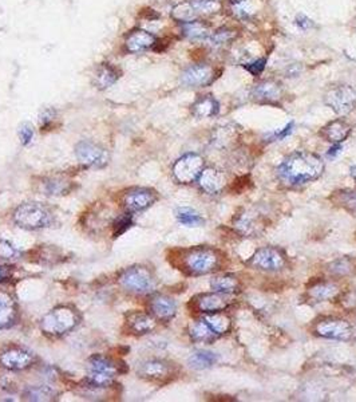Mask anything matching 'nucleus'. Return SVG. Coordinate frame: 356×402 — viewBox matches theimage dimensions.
<instances>
[{
    "label": "nucleus",
    "mask_w": 356,
    "mask_h": 402,
    "mask_svg": "<svg viewBox=\"0 0 356 402\" xmlns=\"http://www.w3.org/2000/svg\"><path fill=\"white\" fill-rule=\"evenodd\" d=\"M203 159L197 153H186L173 165V176L179 184H192L197 181L203 172Z\"/></svg>",
    "instance_id": "obj_6"
},
{
    "label": "nucleus",
    "mask_w": 356,
    "mask_h": 402,
    "mask_svg": "<svg viewBox=\"0 0 356 402\" xmlns=\"http://www.w3.org/2000/svg\"><path fill=\"white\" fill-rule=\"evenodd\" d=\"M170 375H172L170 364L162 359L146 361L138 369V375L149 381H164L168 377H170Z\"/></svg>",
    "instance_id": "obj_19"
},
{
    "label": "nucleus",
    "mask_w": 356,
    "mask_h": 402,
    "mask_svg": "<svg viewBox=\"0 0 356 402\" xmlns=\"http://www.w3.org/2000/svg\"><path fill=\"white\" fill-rule=\"evenodd\" d=\"M76 156L79 162L90 168H103L109 162L107 150L90 141H80L76 145Z\"/></svg>",
    "instance_id": "obj_11"
},
{
    "label": "nucleus",
    "mask_w": 356,
    "mask_h": 402,
    "mask_svg": "<svg viewBox=\"0 0 356 402\" xmlns=\"http://www.w3.org/2000/svg\"><path fill=\"white\" fill-rule=\"evenodd\" d=\"M351 177L356 181V166L351 168Z\"/></svg>",
    "instance_id": "obj_50"
},
{
    "label": "nucleus",
    "mask_w": 356,
    "mask_h": 402,
    "mask_svg": "<svg viewBox=\"0 0 356 402\" xmlns=\"http://www.w3.org/2000/svg\"><path fill=\"white\" fill-rule=\"evenodd\" d=\"M19 137H21V141H22V144H23L25 146L30 145V144L32 142V138H34V131H32V126H31V125H28V124L22 125V126H21V129H19Z\"/></svg>",
    "instance_id": "obj_44"
},
{
    "label": "nucleus",
    "mask_w": 356,
    "mask_h": 402,
    "mask_svg": "<svg viewBox=\"0 0 356 402\" xmlns=\"http://www.w3.org/2000/svg\"><path fill=\"white\" fill-rule=\"evenodd\" d=\"M237 35H238L237 30L232 27H220L214 32L210 34L208 41L213 47H223L232 43L237 38Z\"/></svg>",
    "instance_id": "obj_36"
},
{
    "label": "nucleus",
    "mask_w": 356,
    "mask_h": 402,
    "mask_svg": "<svg viewBox=\"0 0 356 402\" xmlns=\"http://www.w3.org/2000/svg\"><path fill=\"white\" fill-rule=\"evenodd\" d=\"M238 139V128L233 124H225L214 129L212 134V144L219 149L233 146Z\"/></svg>",
    "instance_id": "obj_24"
},
{
    "label": "nucleus",
    "mask_w": 356,
    "mask_h": 402,
    "mask_svg": "<svg viewBox=\"0 0 356 402\" xmlns=\"http://www.w3.org/2000/svg\"><path fill=\"white\" fill-rule=\"evenodd\" d=\"M223 255L210 247H193L185 249L181 256V268L192 276H201L219 271L223 266Z\"/></svg>",
    "instance_id": "obj_2"
},
{
    "label": "nucleus",
    "mask_w": 356,
    "mask_h": 402,
    "mask_svg": "<svg viewBox=\"0 0 356 402\" xmlns=\"http://www.w3.org/2000/svg\"><path fill=\"white\" fill-rule=\"evenodd\" d=\"M19 255V251L7 241H0V258L1 259H15Z\"/></svg>",
    "instance_id": "obj_41"
},
{
    "label": "nucleus",
    "mask_w": 356,
    "mask_h": 402,
    "mask_svg": "<svg viewBox=\"0 0 356 402\" xmlns=\"http://www.w3.org/2000/svg\"><path fill=\"white\" fill-rule=\"evenodd\" d=\"M254 102L263 105H276L282 98V85L275 80H263L251 90Z\"/></svg>",
    "instance_id": "obj_12"
},
{
    "label": "nucleus",
    "mask_w": 356,
    "mask_h": 402,
    "mask_svg": "<svg viewBox=\"0 0 356 402\" xmlns=\"http://www.w3.org/2000/svg\"><path fill=\"white\" fill-rule=\"evenodd\" d=\"M89 370L111 375L122 373L120 370V365H117V362H114L113 359L103 357V355H93L89 359Z\"/></svg>",
    "instance_id": "obj_31"
},
{
    "label": "nucleus",
    "mask_w": 356,
    "mask_h": 402,
    "mask_svg": "<svg viewBox=\"0 0 356 402\" xmlns=\"http://www.w3.org/2000/svg\"><path fill=\"white\" fill-rule=\"evenodd\" d=\"M157 43V36L142 28H134L126 35L125 49L129 53H144L153 49Z\"/></svg>",
    "instance_id": "obj_17"
},
{
    "label": "nucleus",
    "mask_w": 356,
    "mask_h": 402,
    "mask_svg": "<svg viewBox=\"0 0 356 402\" xmlns=\"http://www.w3.org/2000/svg\"><path fill=\"white\" fill-rule=\"evenodd\" d=\"M182 34L188 39L200 41V39H208L212 32H210V27L208 26L203 21L197 19V21H193L190 23L182 25Z\"/></svg>",
    "instance_id": "obj_35"
},
{
    "label": "nucleus",
    "mask_w": 356,
    "mask_h": 402,
    "mask_svg": "<svg viewBox=\"0 0 356 402\" xmlns=\"http://www.w3.org/2000/svg\"><path fill=\"white\" fill-rule=\"evenodd\" d=\"M210 286L216 293H221V294H236L240 291V282L233 275L216 276L212 279Z\"/></svg>",
    "instance_id": "obj_29"
},
{
    "label": "nucleus",
    "mask_w": 356,
    "mask_h": 402,
    "mask_svg": "<svg viewBox=\"0 0 356 402\" xmlns=\"http://www.w3.org/2000/svg\"><path fill=\"white\" fill-rule=\"evenodd\" d=\"M351 132H353V126L346 120L337 118L329 122L320 131V135L331 144H342L343 141L348 138Z\"/></svg>",
    "instance_id": "obj_20"
},
{
    "label": "nucleus",
    "mask_w": 356,
    "mask_h": 402,
    "mask_svg": "<svg viewBox=\"0 0 356 402\" xmlns=\"http://www.w3.org/2000/svg\"><path fill=\"white\" fill-rule=\"evenodd\" d=\"M248 265L256 269L261 271H280L287 265V256L285 254L276 247H263L257 249L251 259L248 260Z\"/></svg>",
    "instance_id": "obj_9"
},
{
    "label": "nucleus",
    "mask_w": 356,
    "mask_h": 402,
    "mask_svg": "<svg viewBox=\"0 0 356 402\" xmlns=\"http://www.w3.org/2000/svg\"><path fill=\"white\" fill-rule=\"evenodd\" d=\"M55 396L56 393L46 385L31 386L25 392V399L30 401H51Z\"/></svg>",
    "instance_id": "obj_37"
},
{
    "label": "nucleus",
    "mask_w": 356,
    "mask_h": 402,
    "mask_svg": "<svg viewBox=\"0 0 356 402\" xmlns=\"http://www.w3.org/2000/svg\"><path fill=\"white\" fill-rule=\"evenodd\" d=\"M353 266L350 263V260H346V259H342V260H337L335 263H332L330 271L332 273H339V275H347Z\"/></svg>",
    "instance_id": "obj_43"
},
{
    "label": "nucleus",
    "mask_w": 356,
    "mask_h": 402,
    "mask_svg": "<svg viewBox=\"0 0 356 402\" xmlns=\"http://www.w3.org/2000/svg\"><path fill=\"white\" fill-rule=\"evenodd\" d=\"M120 283L130 293L145 294L152 291L154 287V278L148 268L135 266L124 271V273L120 278Z\"/></svg>",
    "instance_id": "obj_7"
},
{
    "label": "nucleus",
    "mask_w": 356,
    "mask_h": 402,
    "mask_svg": "<svg viewBox=\"0 0 356 402\" xmlns=\"http://www.w3.org/2000/svg\"><path fill=\"white\" fill-rule=\"evenodd\" d=\"M199 186L205 193L217 194L224 190L228 184V176L225 172L216 168H203L200 177L197 179Z\"/></svg>",
    "instance_id": "obj_16"
},
{
    "label": "nucleus",
    "mask_w": 356,
    "mask_h": 402,
    "mask_svg": "<svg viewBox=\"0 0 356 402\" xmlns=\"http://www.w3.org/2000/svg\"><path fill=\"white\" fill-rule=\"evenodd\" d=\"M189 335H190L192 341L200 342V344H212L219 338V335L212 330V327L206 323L203 318L190 323Z\"/></svg>",
    "instance_id": "obj_26"
},
{
    "label": "nucleus",
    "mask_w": 356,
    "mask_h": 402,
    "mask_svg": "<svg viewBox=\"0 0 356 402\" xmlns=\"http://www.w3.org/2000/svg\"><path fill=\"white\" fill-rule=\"evenodd\" d=\"M14 269L10 266H0V283H7L12 278Z\"/></svg>",
    "instance_id": "obj_48"
},
{
    "label": "nucleus",
    "mask_w": 356,
    "mask_h": 402,
    "mask_svg": "<svg viewBox=\"0 0 356 402\" xmlns=\"http://www.w3.org/2000/svg\"><path fill=\"white\" fill-rule=\"evenodd\" d=\"M219 78L217 69L210 63H196L181 74V83L186 87H206Z\"/></svg>",
    "instance_id": "obj_8"
},
{
    "label": "nucleus",
    "mask_w": 356,
    "mask_h": 402,
    "mask_svg": "<svg viewBox=\"0 0 356 402\" xmlns=\"http://www.w3.org/2000/svg\"><path fill=\"white\" fill-rule=\"evenodd\" d=\"M308 294L315 302H327L339 295V287L330 282H320L313 284L308 290Z\"/></svg>",
    "instance_id": "obj_28"
},
{
    "label": "nucleus",
    "mask_w": 356,
    "mask_h": 402,
    "mask_svg": "<svg viewBox=\"0 0 356 402\" xmlns=\"http://www.w3.org/2000/svg\"><path fill=\"white\" fill-rule=\"evenodd\" d=\"M340 150H342V145H340V144H333L332 148H331L330 150L327 152V156H329V157H335V156L339 155Z\"/></svg>",
    "instance_id": "obj_49"
},
{
    "label": "nucleus",
    "mask_w": 356,
    "mask_h": 402,
    "mask_svg": "<svg viewBox=\"0 0 356 402\" xmlns=\"http://www.w3.org/2000/svg\"><path fill=\"white\" fill-rule=\"evenodd\" d=\"M331 200L350 214H356V190L340 189L332 193Z\"/></svg>",
    "instance_id": "obj_30"
},
{
    "label": "nucleus",
    "mask_w": 356,
    "mask_h": 402,
    "mask_svg": "<svg viewBox=\"0 0 356 402\" xmlns=\"http://www.w3.org/2000/svg\"><path fill=\"white\" fill-rule=\"evenodd\" d=\"M353 326L342 318H324L315 324V333L319 337L333 341H348L353 337Z\"/></svg>",
    "instance_id": "obj_10"
},
{
    "label": "nucleus",
    "mask_w": 356,
    "mask_h": 402,
    "mask_svg": "<svg viewBox=\"0 0 356 402\" xmlns=\"http://www.w3.org/2000/svg\"><path fill=\"white\" fill-rule=\"evenodd\" d=\"M295 25L299 27L300 30H309L311 27H313V22L304 15V14H299L295 19Z\"/></svg>",
    "instance_id": "obj_46"
},
{
    "label": "nucleus",
    "mask_w": 356,
    "mask_h": 402,
    "mask_svg": "<svg viewBox=\"0 0 356 402\" xmlns=\"http://www.w3.org/2000/svg\"><path fill=\"white\" fill-rule=\"evenodd\" d=\"M324 161L318 155L293 152L280 162L276 168V176L285 187H299L318 180L324 173Z\"/></svg>",
    "instance_id": "obj_1"
},
{
    "label": "nucleus",
    "mask_w": 356,
    "mask_h": 402,
    "mask_svg": "<svg viewBox=\"0 0 356 402\" xmlns=\"http://www.w3.org/2000/svg\"><path fill=\"white\" fill-rule=\"evenodd\" d=\"M203 320L212 327V330L220 337L230 331L232 328V320L229 318L228 314L224 311L213 313V314H205Z\"/></svg>",
    "instance_id": "obj_32"
},
{
    "label": "nucleus",
    "mask_w": 356,
    "mask_h": 402,
    "mask_svg": "<svg viewBox=\"0 0 356 402\" xmlns=\"http://www.w3.org/2000/svg\"><path fill=\"white\" fill-rule=\"evenodd\" d=\"M176 216H177L178 221L186 227H199L203 224L201 214L192 208H179L176 212Z\"/></svg>",
    "instance_id": "obj_39"
},
{
    "label": "nucleus",
    "mask_w": 356,
    "mask_h": 402,
    "mask_svg": "<svg viewBox=\"0 0 356 402\" xmlns=\"http://www.w3.org/2000/svg\"><path fill=\"white\" fill-rule=\"evenodd\" d=\"M199 15H214L223 10L221 0H189Z\"/></svg>",
    "instance_id": "obj_38"
},
{
    "label": "nucleus",
    "mask_w": 356,
    "mask_h": 402,
    "mask_svg": "<svg viewBox=\"0 0 356 402\" xmlns=\"http://www.w3.org/2000/svg\"><path fill=\"white\" fill-rule=\"evenodd\" d=\"M34 362V354L23 348H10L0 353V365L12 372L28 369Z\"/></svg>",
    "instance_id": "obj_13"
},
{
    "label": "nucleus",
    "mask_w": 356,
    "mask_h": 402,
    "mask_svg": "<svg viewBox=\"0 0 356 402\" xmlns=\"http://www.w3.org/2000/svg\"><path fill=\"white\" fill-rule=\"evenodd\" d=\"M157 201V194L152 189L148 188H137L127 192L124 197V204L127 212H140L145 211Z\"/></svg>",
    "instance_id": "obj_14"
},
{
    "label": "nucleus",
    "mask_w": 356,
    "mask_h": 402,
    "mask_svg": "<svg viewBox=\"0 0 356 402\" xmlns=\"http://www.w3.org/2000/svg\"><path fill=\"white\" fill-rule=\"evenodd\" d=\"M172 18L178 23L185 25V23H190L193 21H197L200 18V15L194 10V7L190 4V1H183V3H179L173 7Z\"/></svg>",
    "instance_id": "obj_33"
},
{
    "label": "nucleus",
    "mask_w": 356,
    "mask_h": 402,
    "mask_svg": "<svg viewBox=\"0 0 356 402\" xmlns=\"http://www.w3.org/2000/svg\"><path fill=\"white\" fill-rule=\"evenodd\" d=\"M151 311L159 321H170L177 314V304L166 295H155L151 300Z\"/></svg>",
    "instance_id": "obj_18"
},
{
    "label": "nucleus",
    "mask_w": 356,
    "mask_h": 402,
    "mask_svg": "<svg viewBox=\"0 0 356 402\" xmlns=\"http://www.w3.org/2000/svg\"><path fill=\"white\" fill-rule=\"evenodd\" d=\"M265 65H267V58H260V59H256V60L251 62V63L244 65V67H245L252 76H254V77H258V76L264 71Z\"/></svg>",
    "instance_id": "obj_42"
},
{
    "label": "nucleus",
    "mask_w": 356,
    "mask_h": 402,
    "mask_svg": "<svg viewBox=\"0 0 356 402\" xmlns=\"http://www.w3.org/2000/svg\"><path fill=\"white\" fill-rule=\"evenodd\" d=\"M55 114H56V111L54 109H46V110H43L42 114H41V118H39L41 126L42 128H46L49 124H51L54 121Z\"/></svg>",
    "instance_id": "obj_45"
},
{
    "label": "nucleus",
    "mask_w": 356,
    "mask_h": 402,
    "mask_svg": "<svg viewBox=\"0 0 356 402\" xmlns=\"http://www.w3.org/2000/svg\"><path fill=\"white\" fill-rule=\"evenodd\" d=\"M196 118H212L220 113V102L210 94L199 97L190 107Z\"/></svg>",
    "instance_id": "obj_23"
},
{
    "label": "nucleus",
    "mask_w": 356,
    "mask_h": 402,
    "mask_svg": "<svg viewBox=\"0 0 356 402\" xmlns=\"http://www.w3.org/2000/svg\"><path fill=\"white\" fill-rule=\"evenodd\" d=\"M292 131H293V122H289L284 129H281V131H278V132L272 133V141H274V139H282V138H285L287 135H289V134L292 133Z\"/></svg>",
    "instance_id": "obj_47"
},
{
    "label": "nucleus",
    "mask_w": 356,
    "mask_h": 402,
    "mask_svg": "<svg viewBox=\"0 0 356 402\" xmlns=\"http://www.w3.org/2000/svg\"><path fill=\"white\" fill-rule=\"evenodd\" d=\"M18 317V309L15 299L5 293L0 291V328H10L15 324Z\"/></svg>",
    "instance_id": "obj_22"
},
{
    "label": "nucleus",
    "mask_w": 356,
    "mask_h": 402,
    "mask_svg": "<svg viewBox=\"0 0 356 402\" xmlns=\"http://www.w3.org/2000/svg\"><path fill=\"white\" fill-rule=\"evenodd\" d=\"M79 315L73 307L60 306L51 310L41 321V328L45 334L59 337L71 331L79 323Z\"/></svg>",
    "instance_id": "obj_3"
},
{
    "label": "nucleus",
    "mask_w": 356,
    "mask_h": 402,
    "mask_svg": "<svg viewBox=\"0 0 356 402\" xmlns=\"http://www.w3.org/2000/svg\"><path fill=\"white\" fill-rule=\"evenodd\" d=\"M131 225H133V216L130 212L120 216L114 223V238H118L122 234H125Z\"/></svg>",
    "instance_id": "obj_40"
},
{
    "label": "nucleus",
    "mask_w": 356,
    "mask_h": 402,
    "mask_svg": "<svg viewBox=\"0 0 356 402\" xmlns=\"http://www.w3.org/2000/svg\"><path fill=\"white\" fill-rule=\"evenodd\" d=\"M120 77L121 73L115 66H113L111 63H102L96 70L94 83L100 90H106L120 80Z\"/></svg>",
    "instance_id": "obj_25"
},
{
    "label": "nucleus",
    "mask_w": 356,
    "mask_h": 402,
    "mask_svg": "<svg viewBox=\"0 0 356 402\" xmlns=\"http://www.w3.org/2000/svg\"><path fill=\"white\" fill-rule=\"evenodd\" d=\"M14 221L25 230H39L50 227L52 214L39 203H25L14 212Z\"/></svg>",
    "instance_id": "obj_5"
},
{
    "label": "nucleus",
    "mask_w": 356,
    "mask_h": 402,
    "mask_svg": "<svg viewBox=\"0 0 356 402\" xmlns=\"http://www.w3.org/2000/svg\"><path fill=\"white\" fill-rule=\"evenodd\" d=\"M323 101L339 115H347L356 109V89L348 83L330 86L323 96Z\"/></svg>",
    "instance_id": "obj_4"
},
{
    "label": "nucleus",
    "mask_w": 356,
    "mask_h": 402,
    "mask_svg": "<svg viewBox=\"0 0 356 402\" xmlns=\"http://www.w3.org/2000/svg\"><path fill=\"white\" fill-rule=\"evenodd\" d=\"M127 324L130 330L137 335H145L155 328V321L151 315L144 313H133L127 317Z\"/></svg>",
    "instance_id": "obj_27"
},
{
    "label": "nucleus",
    "mask_w": 356,
    "mask_h": 402,
    "mask_svg": "<svg viewBox=\"0 0 356 402\" xmlns=\"http://www.w3.org/2000/svg\"><path fill=\"white\" fill-rule=\"evenodd\" d=\"M233 225L240 234L247 235V236H254L256 234H260L261 228L264 227L258 214H254L251 211H247L244 214H237L233 220Z\"/></svg>",
    "instance_id": "obj_21"
},
{
    "label": "nucleus",
    "mask_w": 356,
    "mask_h": 402,
    "mask_svg": "<svg viewBox=\"0 0 356 402\" xmlns=\"http://www.w3.org/2000/svg\"><path fill=\"white\" fill-rule=\"evenodd\" d=\"M194 309L203 314H213L225 311L230 304L228 295L221 293H208L193 298Z\"/></svg>",
    "instance_id": "obj_15"
},
{
    "label": "nucleus",
    "mask_w": 356,
    "mask_h": 402,
    "mask_svg": "<svg viewBox=\"0 0 356 402\" xmlns=\"http://www.w3.org/2000/svg\"><path fill=\"white\" fill-rule=\"evenodd\" d=\"M219 357L217 354H214L213 351H206V350H200V351H196L190 355L188 364L192 369H196V370H203V369H208V368H212L216 362H217Z\"/></svg>",
    "instance_id": "obj_34"
}]
</instances>
